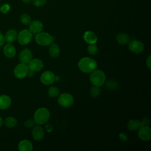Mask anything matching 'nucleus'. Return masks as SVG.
<instances>
[{"instance_id": "f257e3e1", "label": "nucleus", "mask_w": 151, "mask_h": 151, "mask_svg": "<svg viewBox=\"0 0 151 151\" xmlns=\"http://www.w3.org/2000/svg\"><path fill=\"white\" fill-rule=\"evenodd\" d=\"M78 67L84 73H91L97 67V62L90 57H83L78 63Z\"/></svg>"}, {"instance_id": "f03ea898", "label": "nucleus", "mask_w": 151, "mask_h": 151, "mask_svg": "<svg viewBox=\"0 0 151 151\" xmlns=\"http://www.w3.org/2000/svg\"><path fill=\"white\" fill-rule=\"evenodd\" d=\"M50 117V111L47 108L40 107L38 109L34 115V120L38 124H43L47 123Z\"/></svg>"}, {"instance_id": "7ed1b4c3", "label": "nucleus", "mask_w": 151, "mask_h": 151, "mask_svg": "<svg viewBox=\"0 0 151 151\" xmlns=\"http://www.w3.org/2000/svg\"><path fill=\"white\" fill-rule=\"evenodd\" d=\"M106 80V75L104 73L100 70H95L91 73L90 76V81L93 86L101 87Z\"/></svg>"}, {"instance_id": "20e7f679", "label": "nucleus", "mask_w": 151, "mask_h": 151, "mask_svg": "<svg viewBox=\"0 0 151 151\" xmlns=\"http://www.w3.org/2000/svg\"><path fill=\"white\" fill-rule=\"evenodd\" d=\"M36 42L42 46H48L54 41V37L45 32L37 33L35 38Z\"/></svg>"}, {"instance_id": "39448f33", "label": "nucleus", "mask_w": 151, "mask_h": 151, "mask_svg": "<svg viewBox=\"0 0 151 151\" xmlns=\"http://www.w3.org/2000/svg\"><path fill=\"white\" fill-rule=\"evenodd\" d=\"M57 101L60 106L63 107H69L74 103L73 96L68 93H63L59 95Z\"/></svg>"}, {"instance_id": "423d86ee", "label": "nucleus", "mask_w": 151, "mask_h": 151, "mask_svg": "<svg viewBox=\"0 0 151 151\" xmlns=\"http://www.w3.org/2000/svg\"><path fill=\"white\" fill-rule=\"evenodd\" d=\"M29 69L28 65L26 64L19 63L15 66L14 70V76L19 79L25 78L28 73Z\"/></svg>"}, {"instance_id": "0eeeda50", "label": "nucleus", "mask_w": 151, "mask_h": 151, "mask_svg": "<svg viewBox=\"0 0 151 151\" xmlns=\"http://www.w3.org/2000/svg\"><path fill=\"white\" fill-rule=\"evenodd\" d=\"M32 34L28 29H23L18 34L17 40L19 44L25 45L28 44L32 39Z\"/></svg>"}, {"instance_id": "6e6552de", "label": "nucleus", "mask_w": 151, "mask_h": 151, "mask_svg": "<svg viewBox=\"0 0 151 151\" xmlns=\"http://www.w3.org/2000/svg\"><path fill=\"white\" fill-rule=\"evenodd\" d=\"M144 48L145 46L143 43L139 40H134L130 41L129 42V50L134 54H140L144 50Z\"/></svg>"}, {"instance_id": "1a4fd4ad", "label": "nucleus", "mask_w": 151, "mask_h": 151, "mask_svg": "<svg viewBox=\"0 0 151 151\" xmlns=\"http://www.w3.org/2000/svg\"><path fill=\"white\" fill-rule=\"evenodd\" d=\"M55 80V76L50 71H45L43 72L40 77V81L44 85L52 84Z\"/></svg>"}, {"instance_id": "9d476101", "label": "nucleus", "mask_w": 151, "mask_h": 151, "mask_svg": "<svg viewBox=\"0 0 151 151\" xmlns=\"http://www.w3.org/2000/svg\"><path fill=\"white\" fill-rule=\"evenodd\" d=\"M27 65L29 70L35 73L41 70L44 67V64L42 61L39 58H32Z\"/></svg>"}, {"instance_id": "9b49d317", "label": "nucleus", "mask_w": 151, "mask_h": 151, "mask_svg": "<svg viewBox=\"0 0 151 151\" xmlns=\"http://www.w3.org/2000/svg\"><path fill=\"white\" fill-rule=\"evenodd\" d=\"M139 139L143 141H148L151 138V129L148 126H142L139 128L138 132Z\"/></svg>"}, {"instance_id": "f8f14e48", "label": "nucleus", "mask_w": 151, "mask_h": 151, "mask_svg": "<svg viewBox=\"0 0 151 151\" xmlns=\"http://www.w3.org/2000/svg\"><path fill=\"white\" fill-rule=\"evenodd\" d=\"M32 58V52L28 48H24L19 52V60L21 63L27 64Z\"/></svg>"}, {"instance_id": "ddd939ff", "label": "nucleus", "mask_w": 151, "mask_h": 151, "mask_svg": "<svg viewBox=\"0 0 151 151\" xmlns=\"http://www.w3.org/2000/svg\"><path fill=\"white\" fill-rule=\"evenodd\" d=\"M32 136L35 140L40 141L44 138V131L42 127L39 125L34 126L32 130Z\"/></svg>"}, {"instance_id": "4468645a", "label": "nucleus", "mask_w": 151, "mask_h": 151, "mask_svg": "<svg viewBox=\"0 0 151 151\" xmlns=\"http://www.w3.org/2000/svg\"><path fill=\"white\" fill-rule=\"evenodd\" d=\"M29 30L32 34H37L42 30L43 24L42 23L38 20H35L30 22L29 24Z\"/></svg>"}, {"instance_id": "2eb2a0df", "label": "nucleus", "mask_w": 151, "mask_h": 151, "mask_svg": "<svg viewBox=\"0 0 151 151\" xmlns=\"http://www.w3.org/2000/svg\"><path fill=\"white\" fill-rule=\"evenodd\" d=\"M83 39L88 44H96L97 41V37L96 34L91 31H87L83 35Z\"/></svg>"}, {"instance_id": "dca6fc26", "label": "nucleus", "mask_w": 151, "mask_h": 151, "mask_svg": "<svg viewBox=\"0 0 151 151\" xmlns=\"http://www.w3.org/2000/svg\"><path fill=\"white\" fill-rule=\"evenodd\" d=\"M12 103L11 97L6 94L0 95V110H6L8 109Z\"/></svg>"}, {"instance_id": "f3484780", "label": "nucleus", "mask_w": 151, "mask_h": 151, "mask_svg": "<svg viewBox=\"0 0 151 151\" xmlns=\"http://www.w3.org/2000/svg\"><path fill=\"white\" fill-rule=\"evenodd\" d=\"M4 53L7 58H11L15 55L16 49L12 44L7 43L4 47Z\"/></svg>"}, {"instance_id": "a211bd4d", "label": "nucleus", "mask_w": 151, "mask_h": 151, "mask_svg": "<svg viewBox=\"0 0 151 151\" xmlns=\"http://www.w3.org/2000/svg\"><path fill=\"white\" fill-rule=\"evenodd\" d=\"M18 33L16 30L14 29H9L5 34V41L7 43L12 44L17 39Z\"/></svg>"}, {"instance_id": "6ab92c4d", "label": "nucleus", "mask_w": 151, "mask_h": 151, "mask_svg": "<svg viewBox=\"0 0 151 151\" xmlns=\"http://www.w3.org/2000/svg\"><path fill=\"white\" fill-rule=\"evenodd\" d=\"M32 149V144L28 140H22L18 144V149L20 151H31Z\"/></svg>"}, {"instance_id": "aec40b11", "label": "nucleus", "mask_w": 151, "mask_h": 151, "mask_svg": "<svg viewBox=\"0 0 151 151\" xmlns=\"http://www.w3.org/2000/svg\"><path fill=\"white\" fill-rule=\"evenodd\" d=\"M48 52L52 58H57L60 54V48L57 43L52 42L50 45Z\"/></svg>"}, {"instance_id": "412c9836", "label": "nucleus", "mask_w": 151, "mask_h": 151, "mask_svg": "<svg viewBox=\"0 0 151 151\" xmlns=\"http://www.w3.org/2000/svg\"><path fill=\"white\" fill-rule=\"evenodd\" d=\"M117 42L122 45H125L129 44L130 41L129 35L126 33H120L116 36Z\"/></svg>"}, {"instance_id": "4be33fe9", "label": "nucleus", "mask_w": 151, "mask_h": 151, "mask_svg": "<svg viewBox=\"0 0 151 151\" xmlns=\"http://www.w3.org/2000/svg\"><path fill=\"white\" fill-rule=\"evenodd\" d=\"M127 126L130 130H138L140 127V121L137 119H131L128 122Z\"/></svg>"}, {"instance_id": "5701e85b", "label": "nucleus", "mask_w": 151, "mask_h": 151, "mask_svg": "<svg viewBox=\"0 0 151 151\" xmlns=\"http://www.w3.org/2000/svg\"><path fill=\"white\" fill-rule=\"evenodd\" d=\"M4 123L5 126L8 128H14L17 124V119L12 116H9L6 117L5 119Z\"/></svg>"}, {"instance_id": "b1692460", "label": "nucleus", "mask_w": 151, "mask_h": 151, "mask_svg": "<svg viewBox=\"0 0 151 151\" xmlns=\"http://www.w3.org/2000/svg\"><path fill=\"white\" fill-rule=\"evenodd\" d=\"M59 89L55 86H51L48 89V95L50 97L55 98L59 96Z\"/></svg>"}, {"instance_id": "393cba45", "label": "nucleus", "mask_w": 151, "mask_h": 151, "mask_svg": "<svg viewBox=\"0 0 151 151\" xmlns=\"http://www.w3.org/2000/svg\"><path fill=\"white\" fill-rule=\"evenodd\" d=\"M98 51H99L98 47L95 44H89L87 47V51L90 55H94L98 52Z\"/></svg>"}, {"instance_id": "a878e982", "label": "nucleus", "mask_w": 151, "mask_h": 151, "mask_svg": "<svg viewBox=\"0 0 151 151\" xmlns=\"http://www.w3.org/2000/svg\"><path fill=\"white\" fill-rule=\"evenodd\" d=\"M20 21L24 25H29L31 22V19L28 14H22L20 16Z\"/></svg>"}, {"instance_id": "bb28decb", "label": "nucleus", "mask_w": 151, "mask_h": 151, "mask_svg": "<svg viewBox=\"0 0 151 151\" xmlns=\"http://www.w3.org/2000/svg\"><path fill=\"white\" fill-rule=\"evenodd\" d=\"M100 89L99 88V87L93 86L90 90V94L93 97H98L100 94Z\"/></svg>"}, {"instance_id": "cd10ccee", "label": "nucleus", "mask_w": 151, "mask_h": 151, "mask_svg": "<svg viewBox=\"0 0 151 151\" xmlns=\"http://www.w3.org/2000/svg\"><path fill=\"white\" fill-rule=\"evenodd\" d=\"M35 121L34 119H28L24 123V126L27 128H30L33 127L35 126Z\"/></svg>"}, {"instance_id": "c85d7f7f", "label": "nucleus", "mask_w": 151, "mask_h": 151, "mask_svg": "<svg viewBox=\"0 0 151 151\" xmlns=\"http://www.w3.org/2000/svg\"><path fill=\"white\" fill-rule=\"evenodd\" d=\"M47 2V0H33V4L37 7L44 5Z\"/></svg>"}, {"instance_id": "c756f323", "label": "nucleus", "mask_w": 151, "mask_h": 151, "mask_svg": "<svg viewBox=\"0 0 151 151\" xmlns=\"http://www.w3.org/2000/svg\"><path fill=\"white\" fill-rule=\"evenodd\" d=\"M9 9H10V6L9 5L6 4L2 5L0 8V11L3 14L7 13L9 11Z\"/></svg>"}, {"instance_id": "7c9ffc66", "label": "nucleus", "mask_w": 151, "mask_h": 151, "mask_svg": "<svg viewBox=\"0 0 151 151\" xmlns=\"http://www.w3.org/2000/svg\"><path fill=\"white\" fill-rule=\"evenodd\" d=\"M149 124V120L147 117H144L142 121H140V127L142 126H148Z\"/></svg>"}, {"instance_id": "2f4dec72", "label": "nucleus", "mask_w": 151, "mask_h": 151, "mask_svg": "<svg viewBox=\"0 0 151 151\" xmlns=\"http://www.w3.org/2000/svg\"><path fill=\"white\" fill-rule=\"evenodd\" d=\"M116 85L117 84L114 81H110L109 82L108 81L107 83V86L108 87V88H114Z\"/></svg>"}, {"instance_id": "473e14b6", "label": "nucleus", "mask_w": 151, "mask_h": 151, "mask_svg": "<svg viewBox=\"0 0 151 151\" xmlns=\"http://www.w3.org/2000/svg\"><path fill=\"white\" fill-rule=\"evenodd\" d=\"M5 41V37L4 35L0 31V46L4 44Z\"/></svg>"}, {"instance_id": "72a5a7b5", "label": "nucleus", "mask_w": 151, "mask_h": 151, "mask_svg": "<svg viewBox=\"0 0 151 151\" xmlns=\"http://www.w3.org/2000/svg\"><path fill=\"white\" fill-rule=\"evenodd\" d=\"M151 55H149L147 57V58L146 59V65L147 66V67L150 69L151 68Z\"/></svg>"}, {"instance_id": "f704fd0d", "label": "nucleus", "mask_w": 151, "mask_h": 151, "mask_svg": "<svg viewBox=\"0 0 151 151\" xmlns=\"http://www.w3.org/2000/svg\"><path fill=\"white\" fill-rule=\"evenodd\" d=\"M119 136H120V138L121 139V140H122V141L126 142V141L127 140V136H126L125 134H124V133H120V135H119Z\"/></svg>"}, {"instance_id": "c9c22d12", "label": "nucleus", "mask_w": 151, "mask_h": 151, "mask_svg": "<svg viewBox=\"0 0 151 151\" xmlns=\"http://www.w3.org/2000/svg\"><path fill=\"white\" fill-rule=\"evenodd\" d=\"M45 129H46V130L48 132H51L52 130V125H51L50 124H48L47 125H46L45 126Z\"/></svg>"}, {"instance_id": "e433bc0d", "label": "nucleus", "mask_w": 151, "mask_h": 151, "mask_svg": "<svg viewBox=\"0 0 151 151\" xmlns=\"http://www.w3.org/2000/svg\"><path fill=\"white\" fill-rule=\"evenodd\" d=\"M32 0H22V1L25 4H28Z\"/></svg>"}, {"instance_id": "4c0bfd02", "label": "nucleus", "mask_w": 151, "mask_h": 151, "mask_svg": "<svg viewBox=\"0 0 151 151\" xmlns=\"http://www.w3.org/2000/svg\"><path fill=\"white\" fill-rule=\"evenodd\" d=\"M3 124V120L1 118V117H0V128L1 127V126H2Z\"/></svg>"}]
</instances>
